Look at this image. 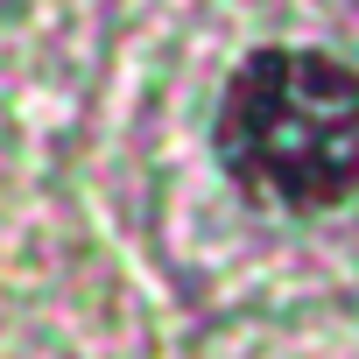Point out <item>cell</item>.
Instances as JSON below:
<instances>
[{"mask_svg":"<svg viewBox=\"0 0 359 359\" xmlns=\"http://www.w3.org/2000/svg\"><path fill=\"white\" fill-rule=\"evenodd\" d=\"M219 155L240 184L289 212H324L359 184V78L317 50H261L219 106Z\"/></svg>","mask_w":359,"mask_h":359,"instance_id":"6da1fadb","label":"cell"}]
</instances>
